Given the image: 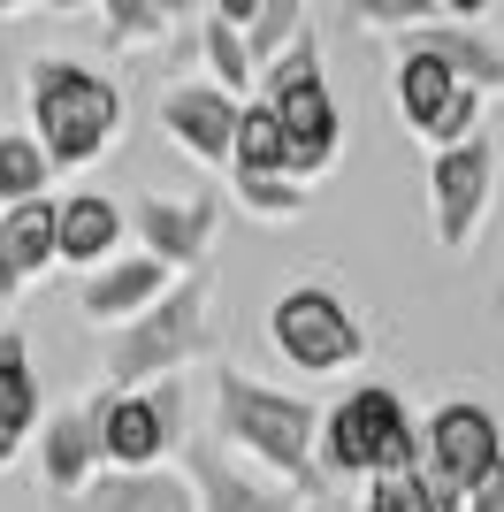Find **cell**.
<instances>
[{"instance_id": "cell-1", "label": "cell", "mask_w": 504, "mask_h": 512, "mask_svg": "<svg viewBox=\"0 0 504 512\" xmlns=\"http://www.w3.org/2000/svg\"><path fill=\"white\" fill-rule=\"evenodd\" d=\"M214 444H237L245 467L298 490L306 505H336L321 474V406L306 390H275L245 367H214Z\"/></svg>"}, {"instance_id": "cell-2", "label": "cell", "mask_w": 504, "mask_h": 512, "mask_svg": "<svg viewBox=\"0 0 504 512\" xmlns=\"http://www.w3.org/2000/svg\"><path fill=\"white\" fill-rule=\"evenodd\" d=\"M199 360H214V276L207 268L176 276V291L161 306H146L123 329H107V390H153Z\"/></svg>"}, {"instance_id": "cell-3", "label": "cell", "mask_w": 504, "mask_h": 512, "mask_svg": "<svg viewBox=\"0 0 504 512\" xmlns=\"http://www.w3.org/2000/svg\"><path fill=\"white\" fill-rule=\"evenodd\" d=\"M31 138L54 169H92L123 146V85L84 62H31Z\"/></svg>"}, {"instance_id": "cell-4", "label": "cell", "mask_w": 504, "mask_h": 512, "mask_svg": "<svg viewBox=\"0 0 504 512\" xmlns=\"http://www.w3.org/2000/svg\"><path fill=\"white\" fill-rule=\"evenodd\" d=\"M420 467V421L390 383H359L321 413V474L329 482H375Z\"/></svg>"}, {"instance_id": "cell-5", "label": "cell", "mask_w": 504, "mask_h": 512, "mask_svg": "<svg viewBox=\"0 0 504 512\" xmlns=\"http://www.w3.org/2000/svg\"><path fill=\"white\" fill-rule=\"evenodd\" d=\"M268 344L298 375H344V367L367 360V321L344 306V291L298 283V291H283V299L268 306Z\"/></svg>"}, {"instance_id": "cell-6", "label": "cell", "mask_w": 504, "mask_h": 512, "mask_svg": "<svg viewBox=\"0 0 504 512\" xmlns=\"http://www.w3.org/2000/svg\"><path fill=\"white\" fill-rule=\"evenodd\" d=\"M489 467H504L497 413L474 406V398H443V406L420 421V474L436 482V497L451 512H466V490H474Z\"/></svg>"}, {"instance_id": "cell-7", "label": "cell", "mask_w": 504, "mask_h": 512, "mask_svg": "<svg viewBox=\"0 0 504 512\" xmlns=\"http://www.w3.org/2000/svg\"><path fill=\"white\" fill-rule=\"evenodd\" d=\"M390 92H398V115L428 153H451L466 138H482V92L459 85L436 54H405L398 46V69H390Z\"/></svg>"}, {"instance_id": "cell-8", "label": "cell", "mask_w": 504, "mask_h": 512, "mask_svg": "<svg viewBox=\"0 0 504 512\" xmlns=\"http://www.w3.org/2000/svg\"><path fill=\"white\" fill-rule=\"evenodd\" d=\"M489 199H497V146H489V130L428 161V230H436L443 253H466L482 237Z\"/></svg>"}, {"instance_id": "cell-9", "label": "cell", "mask_w": 504, "mask_h": 512, "mask_svg": "<svg viewBox=\"0 0 504 512\" xmlns=\"http://www.w3.org/2000/svg\"><path fill=\"white\" fill-rule=\"evenodd\" d=\"M130 237H138V253H153L161 268H176V276H191V268H207L214 253V230H222V199L214 192H138L130 199Z\"/></svg>"}, {"instance_id": "cell-10", "label": "cell", "mask_w": 504, "mask_h": 512, "mask_svg": "<svg viewBox=\"0 0 504 512\" xmlns=\"http://www.w3.org/2000/svg\"><path fill=\"white\" fill-rule=\"evenodd\" d=\"M184 474H191V497L199 512H306V497L268 482L260 467L230 459L222 444H184Z\"/></svg>"}, {"instance_id": "cell-11", "label": "cell", "mask_w": 504, "mask_h": 512, "mask_svg": "<svg viewBox=\"0 0 504 512\" xmlns=\"http://www.w3.org/2000/svg\"><path fill=\"white\" fill-rule=\"evenodd\" d=\"M237 107L222 85H176L161 100V130H168V146L191 153L199 169H230L237 161Z\"/></svg>"}, {"instance_id": "cell-12", "label": "cell", "mask_w": 504, "mask_h": 512, "mask_svg": "<svg viewBox=\"0 0 504 512\" xmlns=\"http://www.w3.org/2000/svg\"><path fill=\"white\" fill-rule=\"evenodd\" d=\"M92 413H100L107 474H146V467H168L176 436H168L161 406H153V390H100V398H92Z\"/></svg>"}, {"instance_id": "cell-13", "label": "cell", "mask_w": 504, "mask_h": 512, "mask_svg": "<svg viewBox=\"0 0 504 512\" xmlns=\"http://www.w3.org/2000/svg\"><path fill=\"white\" fill-rule=\"evenodd\" d=\"M168 291H176V268H161L153 253H115L107 268H92V276L77 283V314L100 321V329H123V321H138L146 306H161Z\"/></svg>"}, {"instance_id": "cell-14", "label": "cell", "mask_w": 504, "mask_h": 512, "mask_svg": "<svg viewBox=\"0 0 504 512\" xmlns=\"http://www.w3.org/2000/svg\"><path fill=\"white\" fill-rule=\"evenodd\" d=\"M39 482H46V505L54 497H77V490H92L107 474V451H100V413L92 406H62V413H46V428H39Z\"/></svg>"}, {"instance_id": "cell-15", "label": "cell", "mask_w": 504, "mask_h": 512, "mask_svg": "<svg viewBox=\"0 0 504 512\" xmlns=\"http://www.w3.org/2000/svg\"><path fill=\"white\" fill-rule=\"evenodd\" d=\"M405 54H436L459 85H474L482 100H504V39H489L482 23H451V16H436V23H420V31H405Z\"/></svg>"}, {"instance_id": "cell-16", "label": "cell", "mask_w": 504, "mask_h": 512, "mask_svg": "<svg viewBox=\"0 0 504 512\" xmlns=\"http://www.w3.org/2000/svg\"><path fill=\"white\" fill-rule=\"evenodd\" d=\"M39 428H46V390L31 367V344H23V329H0V474L39 444Z\"/></svg>"}, {"instance_id": "cell-17", "label": "cell", "mask_w": 504, "mask_h": 512, "mask_svg": "<svg viewBox=\"0 0 504 512\" xmlns=\"http://www.w3.org/2000/svg\"><path fill=\"white\" fill-rule=\"evenodd\" d=\"M46 512H199L184 467H146V474H100L92 490L54 497Z\"/></svg>"}, {"instance_id": "cell-18", "label": "cell", "mask_w": 504, "mask_h": 512, "mask_svg": "<svg viewBox=\"0 0 504 512\" xmlns=\"http://www.w3.org/2000/svg\"><path fill=\"white\" fill-rule=\"evenodd\" d=\"M54 222H62V199H23L0 214V299L31 291L54 268Z\"/></svg>"}, {"instance_id": "cell-19", "label": "cell", "mask_w": 504, "mask_h": 512, "mask_svg": "<svg viewBox=\"0 0 504 512\" xmlns=\"http://www.w3.org/2000/svg\"><path fill=\"white\" fill-rule=\"evenodd\" d=\"M123 230H130V214L115 207L107 192H69V199H62V222H54V260L92 276V268H107V260H115Z\"/></svg>"}, {"instance_id": "cell-20", "label": "cell", "mask_w": 504, "mask_h": 512, "mask_svg": "<svg viewBox=\"0 0 504 512\" xmlns=\"http://www.w3.org/2000/svg\"><path fill=\"white\" fill-rule=\"evenodd\" d=\"M237 176H291V138H283V115L268 100L237 107Z\"/></svg>"}, {"instance_id": "cell-21", "label": "cell", "mask_w": 504, "mask_h": 512, "mask_svg": "<svg viewBox=\"0 0 504 512\" xmlns=\"http://www.w3.org/2000/svg\"><path fill=\"white\" fill-rule=\"evenodd\" d=\"M54 184V161L31 130H0V207H23V199H46Z\"/></svg>"}, {"instance_id": "cell-22", "label": "cell", "mask_w": 504, "mask_h": 512, "mask_svg": "<svg viewBox=\"0 0 504 512\" xmlns=\"http://www.w3.org/2000/svg\"><path fill=\"white\" fill-rule=\"evenodd\" d=\"M230 199L252 222H298V214L314 207V184H298V176H237L230 169Z\"/></svg>"}, {"instance_id": "cell-23", "label": "cell", "mask_w": 504, "mask_h": 512, "mask_svg": "<svg viewBox=\"0 0 504 512\" xmlns=\"http://www.w3.org/2000/svg\"><path fill=\"white\" fill-rule=\"evenodd\" d=\"M314 23H306V8L298 0H260V16H252V31H245V54H252V69H268V62H283L298 39H306Z\"/></svg>"}, {"instance_id": "cell-24", "label": "cell", "mask_w": 504, "mask_h": 512, "mask_svg": "<svg viewBox=\"0 0 504 512\" xmlns=\"http://www.w3.org/2000/svg\"><path fill=\"white\" fill-rule=\"evenodd\" d=\"M359 512H451L436 497V482L428 474H375V482H359Z\"/></svg>"}, {"instance_id": "cell-25", "label": "cell", "mask_w": 504, "mask_h": 512, "mask_svg": "<svg viewBox=\"0 0 504 512\" xmlns=\"http://www.w3.org/2000/svg\"><path fill=\"white\" fill-rule=\"evenodd\" d=\"M199 54H207L214 85L230 92V100H245V85L260 77V69H252V54H245V31H230V23H214V16H207V31H199Z\"/></svg>"}, {"instance_id": "cell-26", "label": "cell", "mask_w": 504, "mask_h": 512, "mask_svg": "<svg viewBox=\"0 0 504 512\" xmlns=\"http://www.w3.org/2000/svg\"><path fill=\"white\" fill-rule=\"evenodd\" d=\"M336 8H344L359 31H390V39H405V31H420V23L443 16L436 0H336Z\"/></svg>"}, {"instance_id": "cell-27", "label": "cell", "mask_w": 504, "mask_h": 512, "mask_svg": "<svg viewBox=\"0 0 504 512\" xmlns=\"http://www.w3.org/2000/svg\"><path fill=\"white\" fill-rule=\"evenodd\" d=\"M100 16H107V39H115V46H153L168 31L153 0H100Z\"/></svg>"}, {"instance_id": "cell-28", "label": "cell", "mask_w": 504, "mask_h": 512, "mask_svg": "<svg viewBox=\"0 0 504 512\" xmlns=\"http://www.w3.org/2000/svg\"><path fill=\"white\" fill-rule=\"evenodd\" d=\"M466 512H504V467H489L474 490H466Z\"/></svg>"}, {"instance_id": "cell-29", "label": "cell", "mask_w": 504, "mask_h": 512, "mask_svg": "<svg viewBox=\"0 0 504 512\" xmlns=\"http://www.w3.org/2000/svg\"><path fill=\"white\" fill-rule=\"evenodd\" d=\"M260 16V0H214V23H230V31H252Z\"/></svg>"}, {"instance_id": "cell-30", "label": "cell", "mask_w": 504, "mask_h": 512, "mask_svg": "<svg viewBox=\"0 0 504 512\" xmlns=\"http://www.w3.org/2000/svg\"><path fill=\"white\" fill-rule=\"evenodd\" d=\"M436 8H443V16H451V23H482L489 8H497V0H436Z\"/></svg>"}, {"instance_id": "cell-31", "label": "cell", "mask_w": 504, "mask_h": 512, "mask_svg": "<svg viewBox=\"0 0 504 512\" xmlns=\"http://www.w3.org/2000/svg\"><path fill=\"white\" fill-rule=\"evenodd\" d=\"M161 8V23H184V16H199V8H214V0H153Z\"/></svg>"}, {"instance_id": "cell-32", "label": "cell", "mask_w": 504, "mask_h": 512, "mask_svg": "<svg viewBox=\"0 0 504 512\" xmlns=\"http://www.w3.org/2000/svg\"><path fill=\"white\" fill-rule=\"evenodd\" d=\"M46 8H54V16H69V8H92V0H46Z\"/></svg>"}, {"instance_id": "cell-33", "label": "cell", "mask_w": 504, "mask_h": 512, "mask_svg": "<svg viewBox=\"0 0 504 512\" xmlns=\"http://www.w3.org/2000/svg\"><path fill=\"white\" fill-rule=\"evenodd\" d=\"M16 8H31V0H0V16H16Z\"/></svg>"}, {"instance_id": "cell-34", "label": "cell", "mask_w": 504, "mask_h": 512, "mask_svg": "<svg viewBox=\"0 0 504 512\" xmlns=\"http://www.w3.org/2000/svg\"><path fill=\"white\" fill-rule=\"evenodd\" d=\"M497 306H504V276H497Z\"/></svg>"}, {"instance_id": "cell-35", "label": "cell", "mask_w": 504, "mask_h": 512, "mask_svg": "<svg viewBox=\"0 0 504 512\" xmlns=\"http://www.w3.org/2000/svg\"><path fill=\"white\" fill-rule=\"evenodd\" d=\"M306 512H329V505H306Z\"/></svg>"}]
</instances>
